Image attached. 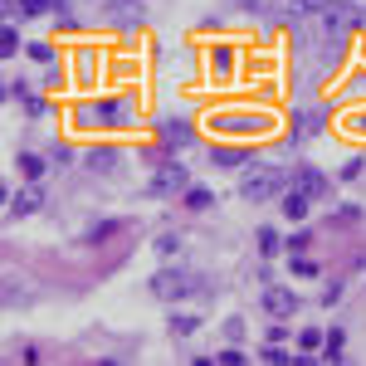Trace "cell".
I'll use <instances>...</instances> for the list:
<instances>
[{"label": "cell", "mask_w": 366, "mask_h": 366, "mask_svg": "<svg viewBox=\"0 0 366 366\" xmlns=\"http://www.w3.org/2000/svg\"><path fill=\"white\" fill-rule=\"evenodd\" d=\"M107 15H112L117 25H137V20H142V10H137L132 0H112V5H107Z\"/></svg>", "instance_id": "7"}, {"label": "cell", "mask_w": 366, "mask_h": 366, "mask_svg": "<svg viewBox=\"0 0 366 366\" xmlns=\"http://www.w3.org/2000/svg\"><path fill=\"white\" fill-rule=\"evenodd\" d=\"M152 162H157V176H152V185H147L152 195H171V190L185 185V171L176 166V162H166V157H152Z\"/></svg>", "instance_id": "4"}, {"label": "cell", "mask_w": 366, "mask_h": 366, "mask_svg": "<svg viewBox=\"0 0 366 366\" xmlns=\"http://www.w3.org/2000/svg\"><path fill=\"white\" fill-rule=\"evenodd\" d=\"M185 205H190V210H200V205H210V190H185Z\"/></svg>", "instance_id": "14"}, {"label": "cell", "mask_w": 366, "mask_h": 366, "mask_svg": "<svg viewBox=\"0 0 366 366\" xmlns=\"http://www.w3.org/2000/svg\"><path fill=\"white\" fill-rule=\"evenodd\" d=\"M162 137H166L171 147H185V142H190V132H185L181 122H166V127H162Z\"/></svg>", "instance_id": "11"}, {"label": "cell", "mask_w": 366, "mask_h": 366, "mask_svg": "<svg viewBox=\"0 0 366 366\" xmlns=\"http://www.w3.org/2000/svg\"><path fill=\"white\" fill-rule=\"evenodd\" d=\"M152 293L157 298H185V293H205V283H200V274H190V269H166V274L152 278Z\"/></svg>", "instance_id": "3"}, {"label": "cell", "mask_w": 366, "mask_h": 366, "mask_svg": "<svg viewBox=\"0 0 366 366\" xmlns=\"http://www.w3.org/2000/svg\"><path fill=\"white\" fill-rule=\"evenodd\" d=\"M337 347H342V332H332V337H327V362H337V357H342Z\"/></svg>", "instance_id": "17"}, {"label": "cell", "mask_w": 366, "mask_h": 366, "mask_svg": "<svg viewBox=\"0 0 366 366\" xmlns=\"http://www.w3.org/2000/svg\"><path fill=\"white\" fill-rule=\"evenodd\" d=\"M89 166L93 171H112L117 166V152L112 147H98V152H89Z\"/></svg>", "instance_id": "9"}, {"label": "cell", "mask_w": 366, "mask_h": 366, "mask_svg": "<svg viewBox=\"0 0 366 366\" xmlns=\"http://www.w3.org/2000/svg\"><path fill=\"white\" fill-rule=\"evenodd\" d=\"M259 249H264V254H274V249H278V235H274V230H259Z\"/></svg>", "instance_id": "15"}, {"label": "cell", "mask_w": 366, "mask_h": 366, "mask_svg": "<svg viewBox=\"0 0 366 366\" xmlns=\"http://www.w3.org/2000/svg\"><path fill=\"white\" fill-rule=\"evenodd\" d=\"M293 10H327V0H293Z\"/></svg>", "instance_id": "18"}, {"label": "cell", "mask_w": 366, "mask_h": 366, "mask_svg": "<svg viewBox=\"0 0 366 366\" xmlns=\"http://www.w3.org/2000/svg\"><path fill=\"white\" fill-rule=\"evenodd\" d=\"M20 10H25V15H44V10H49V0H20Z\"/></svg>", "instance_id": "16"}, {"label": "cell", "mask_w": 366, "mask_h": 366, "mask_svg": "<svg viewBox=\"0 0 366 366\" xmlns=\"http://www.w3.org/2000/svg\"><path fill=\"white\" fill-rule=\"evenodd\" d=\"M264 308H269L274 318H293V313H298V298H293L288 288H269V293H264Z\"/></svg>", "instance_id": "6"}, {"label": "cell", "mask_w": 366, "mask_h": 366, "mask_svg": "<svg viewBox=\"0 0 366 366\" xmlns=\"http://www.w3.org/2000/svg\"><path fill=\"white\" fill-rule=\"evenodd\" d=\"M283 185H288L283 171H274V166H249L244 181H240V195H244V200H269V195H278Z\"/></svg>", "instance_id": "2"}, {"label": "cell", "mask_w": 366, "mask_h": 366, "mask_svg": "<svg viewBox=\"0 0 366 366\" xmlns=\"http://www.w3.org/2000/svg\"><path fill=\"white\" fill-rule=\"evenodd\" d=\"M357 25H362V10H357V5H337V0H327V10H322V39H332V49H337Z\"/></svg>", "instance_id": "1"}, {"label": "cell", "mask_w": 366, "mask_h": 366, "mask_svg": "<svg viewBox=\"0 0 366 366\" xmlns=\"http://www.w3.org/2000/svg\"><path fill=\"white\" fill-rule=\"evenodd\" d=\"M283 210H288V220H303V210H308V195H303V190H288V195H283Z\"/></svg>", "instance_id": "10"}, {"label": "cell", "mask_w": 366, "mask_h": 366, "mask_svg": "<svg viewBox=\"0 0 366 366\" xmlns=\"http://www.w3.org/2000/svg\"><path fill=\"white\" fill-rule=\"evenodd\" d=\"M288 190H303L308 200H327V195H332L327 176H322V171H313V166H303L298 176H288Z\"/></svg>", "instance_id": "5"}, {"label": "cell", "mask_w": 366, "mask_h": 366, "mask_svg": "<svg viewBox=\"0 0 366 366\" xmlns=\"http://www.w3.org/2000/svg\"><path fill=\"white\" fill-rule=\"evenodd\" d=\"M215 162H220V166H244L249 157H244V152H215Z\"/></svg>", "instance_id": "13"}, {"label": "cell", "mask_w": 366, "mask_h": 366, "mask_svg": "<svg viewBox=\"0 0 366 366\" xmlns=\"http://www.w3.org/2000/svg\"><path fill=\"white\" fill-rule=\"evenodd\" d=\"M39 195H44V190H39V185H30V190H20V200H15L10 210H15V215H30V210H39Z\"/></svg>", "instance_id": "8"}, {"label": "cell", "mask_w": 366, "mask_h": 366, "mask_svg": "<svg viewBox=\"0 0 366 366\" xmlns=\"http://www.w3.org/2000/svg\"><path fill=\"white\" fill-rule=\"evenodd\" d=\"M93 122H117V103H98V107H89Z\"/></svg>", "instance_id": "12"}]
</instances>
